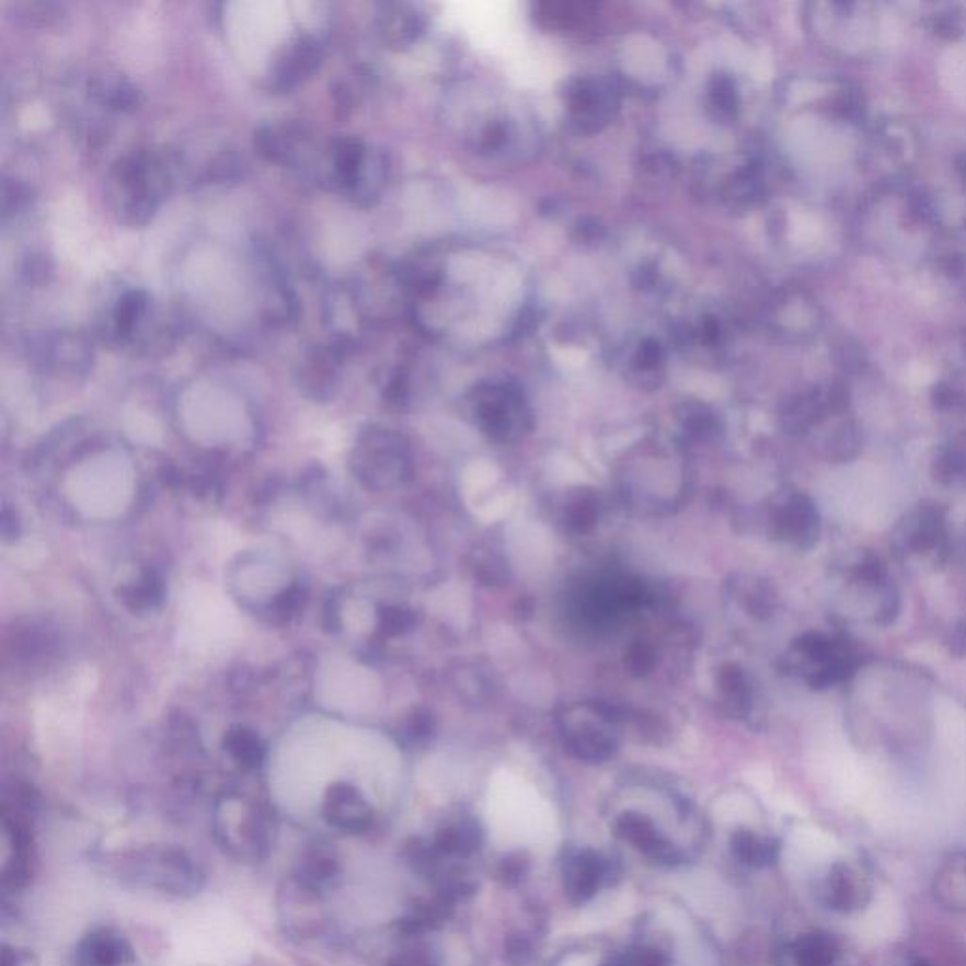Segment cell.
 <instances>
[{"mask_svg": "<svg viewBox=\"0 0 966 966\" xmlns=\"http://www.w3.org/2000/svg\"><path fill=\"white\" fill-rule=\"evenodd\" d=\"M182 176L172 151L138 148L117 157L106 176V205L117 223L146 227Z\"/></svg>", "mask_w": 966, "mask_h": 966, "instance_id": "6da1fadb", "label": "cell"}, {"mask_svg": "<svg viewBox=\"0 0 966 966\" xmlns=\"http://www.w3.org/2000/svg\"><path fill=\"white\" fill-rule=\"evenodd\" d=\"M95 334L106 346L156 355L174 344L177 323L143 287L117 286L96 310Z\"/></svg>", "mask_w": 966, "mask_h": 966, "instance_id": "7a4b0ae2", "label": "cell"}, {"mask_svg": "<svg viewBox=\"0 0 966 966\" xmlns=\"http://www.w3.org/2000/svg\"><path fill=\"white\" fill-rule=\"evenodd\" d=\"M389 157L359 137H331L321 142L310 176L325 191L359 208L380 203L389 184Z\"/></svg>", "mask_w": 966, "mask_h": 966, "instance_id": "3957f363", "label": "cell"}, {"mask_svg": "<svg viewBox=\"0 0 966 966\" xmlns=\"http://www.w3.org/2000/svg\"><path fill=\"white\" fill-rule=\"evenodd\" d=\"M122 878L133 887L176 898L195 897L206 884L200 864L184 848L169 844L130 851L122 861Z\"/></svg>", "mask_w": 966, "mask_h": 966, "instance_id": "277c9868", "label": "cell"}, {"mask_svg": "<svg viewBox=\"0 0 966 966\" xmlns=\"http://www.w3.org/2000/svg\"><path fill=\"white\" fill-rule=\"evenodd\" d=\"M790 670L812 689L837 688L858 672L861 655L840 634L810 631L791 644L785 657Z\"/></svg>", "mask_w": 966, "mask_h": 966, "instance_id": "5b68a950", "label": "cell"}, {"mask_svg": "<svg viewBox=\"0 0 966 966\" xmlns=\"http://www.w3.org/2000/svg\"><path fill=\"white\" fill-rule=\"evenodd\" d=\"M840 582L846 608H851V612L879 625L895 621L900 610V595L878 557L863 553L846 563Z\"/></svg>", "mask_w": 966, "mask_h": 966, "instance_id": "8992f818", "label": "cell"}, {"mask_svg": "<svg viewBox=\"0 0 966 966\" xmlns=\"http://www.w3.org/2000/svg\"><path fill=\"white\" fill-rule=\"evenodd\" d=\"M219 848L240 863H260L271 850V824L260 804L244 796L221 798L214 819Z\"/></svg>", "mask_w": 966, "mask_h": 966, "instance_id": "52a82bcc", "label": "cell"}, {"mask_svg": "<svg viewBox=\"0 0 966 966\" xmlns=\"http://www.w3.org/2000/svg\"><path fill=\"white\" fill-rule=\"evenodd\" d=\"M470 409L483 435L495 442H516L532 429L524 393L510 381H485L470 393Z\"/></svg>", "mask_w": 966, "mask_h": 966, "instance_id": "ba28073f", "label": "cell"}, {"mask_svg": "<svg viewBox=\"0 0 966 966\" xmlns=\"http://www.w3.org/2000/svg\"><path fill=\"white\" fill-rule=\"evenodd\" d=\"M349 467L372 490L395 487L409 478V448L395 430L368 427L357 438Z\"/></svg>", "mask_w": 966, "mask_h": 966, "instance_id": "9c48e42d", "label": "cell"}, {"mask_svg": "<svg viewBox=\"0 0 966 966\" xmlns=\"http://www.w3.org/2000/svg\"><path fill=\"white\" fill-rule=\"evenodd\" d=\"M346 287L365 325L391 318L402 297L410 295L401 266L381 260L363 261Z\"/></svg>", "mask_w": 966, "mask_h": 966, "instance_id": "30bf717a", "label": "cell"}, {"mask_svg": "<svg viewBox=\"0 0 966 966\" xmlns=\"http://www.w3.org/2000/svg\"><path fill=\"white\" fill-rule=\"evenodd\" d=\"M325 62V44L320 36L300 31L276 51L266 67L265 85L273 95H287L310 82Z\"/></svg>", "mask_w": 966, "mask_h": 966, "instance_id": "8fae6325", "label": "cell"}, {"mask_svg": "<svg viewBox=\"0 0 966 966\" xmlns=\"http://www.w3.org/2000/svg\"><path fill=\"white\" fill-rule=\"evenodd\" d=\"M312 129L295 119L261 123L253 133V148L266 163L310 174L320 151Z\"/></svg>", "mask_w": 966, "mask_h": 966, "instance_id": "7c38bea8", "label": "cell"}, {"mask_svg": "<svg viewBox=\"0 0 966 966\" xmlns=\"http://www.w3.org/2000/svg\"><path fill=\"white\" fill-rule=\"evenodd\" d=\"M28 357L46 375L83 378L93 367L95 349L93 341L80 331H48L28 342Z\"/></svg>", "mask_w": 966, "mask_h": 966, "instance_id": "4fadbf2b", "label": "cell"}, {"mask_svg": "<svg viewBox=\"0 0 966 966\" xmlns=\"http://www.w3.org/2000/svg\"><path fill=\"white\" fill-rule=\"evenodd\" d=\"M327 895L313 892L295 876H287L276 895L278 925L287 939L312 940L321 936L329 925Z\"/></svg>", "mask_w": 966, "mask_h": 966, "instance_id": "5bb4252c", "label": "cell"}, {"mask_svg": "<svg viewBox=\"0 0 966 966\" xmlns=\"http://www.w3.org/2000/svg\"><path fill=\"white\" fill-rule=\"evenodd\" d=\"M620 88L610 78L584 76L566 83L565 104L572 127L593 135L605 129L620 110Z\"/></svg>", "mask_w": 966, "mask_h": 966, "instance_id": "9a60e30c", "label": "cell"}, {"mask_svg": "<svg viewBox=\"0 0 966 966\" xmlns=\"http://www.w3.org/2000/svg\"><path fill=\"white\" fill-rule=\"evenodd\" d=\"M947 521L936 504H918L898 521L893 545L905 559L942 561L947 553Z\"/></svg>", "mask_w": 966, "mask_h": 966, "instance_id": "2e32d148", "label": "cell"}, {"mask_svg": "<svg viewBox=\"0 0 966 966\" xmlns=\"http://www.w3.org/2000/svg\"><path fill=\"white\" fill-rule=\"evenodd\" d=\"M347 352V347L331 338L308 346L300 354L295 368V381L300 393L315 402L331 401L341 388L342 367Z\"/></svg>", "mask_w": 966, "mask_h": 966, "instance_id": "e0dca14e", "label": "cell"}, {"mask_svg": "<svg viewBox=\"0 0 966 966\" xmlns=\"http://www.w3.org/2000/svg\"><path fill=\"white\" fill-rule=\"evenodd\" d=\"M770 534L795 550H812L821 537L816 503L801 491H790L770 508Z\"/></svg>", "mask_w": 966, "mask_h": 966, "instance_id": "ac0fdd59", "label": "cell"}, {"mask_svg": "<svg viewBox=\"0 0 966 966\" xmlns=\"http://www.w3.org/2000/svg\"><path fill=\"white\" fill-rule=\"evenodd\" d=\"M321 814L329 827L342 835H363L375 824V810L367 796L349 782H334L329 785L321 804Z\"/></svg>", "mask_w": 966, "mask_h": 966, "instance_id": "d6986e66", "label": "cell"}, {"mask_svg": "<svg viewBox=\"0 0 966 966\" xmlns=\"http://www.w3.org/2000/svg\"><path fill=\"white\" fill-rule=\"evenodd\" d=\"M375 28L383 48L404 51L422 38L427 15L409 2H383L376 8Z\"/></svg>", "mask_w": 966, "mask_h": 966, "instance_id": "ffe728a7", "label": "cell"}, {"mask_svg": "<svg viewBox=\"0 0 966 966\" xmlns=\"http://www.w3.org/2000/svg\"><path fill=\"white\" fill-rule=\"evenodd\" d=\"M89 103L108 114H135L143 103V93L129 76L119 70L101 69L85 82Z\"/></svg>", "mask_w": 966, "mask_h": 966, "instance_id": "44dd1931", "label": "cell"}, {"mask_svg": "<svg viewBox=\"0 0 966 966\" xmlns=\"http://www.w3.org/2000/svg\"><path fill=\"white\" fill-rule=\"evenodd\" d=\"M70 961L72 966H129L135 963V950L122 932L101 927L76 942Z\"/></svg>", "mask_w": 966, "mask_h": 966, "instance_id": "7402d4cb", "label": "cell"}, {"mask_svg": "<svg viewBox=\"0 0 966 966\" xmlns=\"http://www.w3.org/2000/svg\"><path fill=\"white\" fill-rule=\"evenodd\" d=\"M600 710L602 717L599 723L574 725L565 731L566 748L572 756L578 757L582 761H608L618 749L616 736L610 733V725H613L618 717L613 714L612 708L600 706Z\"/></svg>", "mask_w": 966, "mask_h": 966, "instance_id": "603a6c76", "label": "cell"}, {"mask_svg": "<svg viewBox=\"0 0 966 966\" xmlns=\"http://www.w3.org/2000/svg\"><path fill=\"white\" fill-rule=\"evenodd\" d=\"M616 832H618V837L623 838L625 842L633 844L636 850L646 853L647 858H652L654 861L674 864L681 859L680 851L660 837L659 830L652 824V819H647L642 814L625 812L616 821Z\"/></svg>", "mask_w": 966, "mask_h": 966, "instance_id": "cb8c5ba5", "label": "cell"}, {"mask_svg": "<svg viewBox=\"0 0 966 966\" xmlns=\"http://www.w3.org/2000/svg\"><path fill=\"white\" fill-rule=\"evenodd\" d=\"M291 876L299 879L300 884L308 885L313 892L323 893L329 897L341 887L344 871L336 853L325 846L318 844L302 853Z\"/></svg>", "mask_w": 966, "mask_h": 966, "instance_id": "d4e9b609", "label": "cell"}, {"mask_svg": "<svg viewBox=\"0 0 966 966\" xmlns=\"http://www.w3.org/2000/svg\"><path fill=\"white\" fill-rule=\"evenodd\" d=\"M608 876V863L595 851L574 853L565 864V889L572 902H586L595 897Z\"/></svg>", "mask_w": 966, "mask_h": 966, "instance_id": "484cf974", "label": "cell"}, {"mask_svg": "<svg viewBox=\"0 0 966 966\" xmlns=\"http://www.w3.org/2000/svg\"><path fill=\"white\" fill-rule=\"evenodd\" d=\"M824 893L829 908L842 913L855 912L869 900V887L861 874L844 863L835 864L830 869Z\"/></svg>", "mask_w": 966, "mask_h": 966, "instance_id": "4316f807", "label": "cell"}, {"mask_svg": "<svg viewBox=\"0 0 966 966\" xmlns=\"http://www.w3.org/2000/svg\"><path fill=\"white\" fill-rule=\"evenodd\" d=\"M934 897L950 910H966V855H953L940 866Z\"/></svg>", "mask_w": 966, "mask_h": 966, "instance_id": "83f0119b", "label": "cell"}, {"mask_svg": "<svg viewBox=\"0 0 966 966\" xmlns=\"http://www.w3.org/2000/svg\"><path fill=\"white\" fill-rule=\"evenodd\" d=\"M482 832L472 819H461L444 827L430 842L436 853L442 858H464L480 848Z\"/></svg>", "mask_w": 966, "mask_h": 966, "instance_id": "f1b7e54d", "label": "cell"}, {"mask_svg": "<svg viewBox=\"0 0 966 966\" xmlns=\"http://www.w3.org/2000/svg\"><path fill=\"white\" fill-rule=\"evenodd\" d=\"M717 688L728 715L746 717L751 710V688L748 676L736 665H725L717 674Z\"/></svg>", "mask_w": 966, "mask_h": 966, "instance_id": "f546056e", "label": "cell"}, {"mask_svg": "<svg viewBox=\"0 0 966 966\" xmlns=\"http://www.w3.org/2000/svg\"><path fill=\"white\" fill-rule=\"evenodd\" d=\"M223 748L242 769H260L265 761V746L260 736L245 727H232L223 738Z\"/></svg>", "mask_w": 966, "mask_h": 966, "instance_id": "4dcf8cb0", "label": "cell"}, {"mask_svg": "<svg viewBox=\"0 0 966 966\" xmlns=\"http://www.w3.org/2000/svg\"><path fill=\"white\" fill-rule=\"evenodd\" d=\"M838 953L837 940L825 932L804 934L793 947L796 966H835Z\"/></svg>", "mask_w": 966, "mask_h": 966, "instance_id": "1f68e13d", "label": "cell"}, {"mask_svg": "<svg viewBox=\"0 0 966 966\" xmlns=\"http://www.w3.org/2000/svg\"><path fill=\"white\" fill-rule=\"evenodd\" d=\"M119 599L133 612H150L163 600V584L156 572H143L138 582L123 587Z\"/></svg>", "mask_w": 966, "mask_h": 966, "instance_id": "d6a6232c", "label": "cell"}, {"mask_svg": "<svg viewBox=\"0 0 966 966\" xmlns=\"http://www.w3.org/2000/svg\"><path fill=\"white\" fill-rule=\"evenodd\" d=\"M0 211H2V223H8L10 219H20L27 216L35 205V191L33 187L18 176L2 177V193H0Z\"/></svg>", "mask_w": 966, "mask_h": 966, "instance_id": "836d02e7", "label": "cell"}, {"mask_svg": "<svg viewBox=\"0 0 966 966\" xmlns=\"http://www.w3.org/2000/svg\"><path fill=\"white\" fill-rule=\"evenodd\" d=\"M731 848L743 863L767 866L778 858V844L767 838H759L749 830H736L731 838Z\"/></svg>", "mask_w": 966, "mask_h": 966, "instance_id": "e575fe53", "label": "cell"}, {"mask_svg": "<svg viewBox=\"0 0 966 966\" xmlns=\"http://www.w3.org/2000/svg\"><path fill=\"white\" fill-rule=\"evenodd\" d=\"M665 365V349L654 338H646L639 344L631 357V376L639 378L640 386H647L646 381L654 380L660 375Z\"/></svg>", "mask_w": 966, "mask_h": 966, "instance_id": "d590c367", "label": "cell"}, {"mask_svg": "<svg viewBox=\"0 0 966 966\" xmlns=\"http://www.w3.org/2000/svg\"><path fill=\"white\" fill-rule=\"evenodd\" d=\"M708 106L714 112L715 119L725 122L735 116L736 89L735 82L725 72H715L708 83Z\"/></svg>", "mask_w": 966, "mask_h": 966, "instance_id": "8d00e7d4", "label": "cell"}, {"mask_svg": "<svg viewBox=\"0 0 966 966\" xmlns=\"http://www.w3.org/2000/svg\"><path fill=\"white\" fill-rule=\"evenodd\" d=\"M368 88V74L365 70H352L347 74L338 78L333 85L334 103L338 110H344L346 114H352L365 96V89Z\"/></svg>", "mask_w": 966, "mask_h": 966, "instance_id": "74e56055", "label": "cell"}, {"mask_svg": "<svg viewBox=\"0 0 966 966\" xmlns=\"http://www.w3.org/2000/svg\"><path fill=\"white\" fill-rule=\"evenodd\" d=\"M599 508L591 493H579L566 504L565 519L568 529L574 532L591 531L597 524Z\"/></svg>", "mask_w": 966, "mask_h": 966, "instance_id": "f35d334b", "label": "cell"}, {"mask_svg": "<svg viewBox=\"0 0 966 966\" xmlns=\"http://www.w3.org/2000/svg\"><path fill=\"white\" fill-rule=\"evenodd\" d=\"M14 10L18 20L35 27H51L65 18V7L55 2H20Z\"/></svg>", "mask_w": 966, "mask_h": 966, "instance_id": "ab89813d", "label": "cell"}, {"mask_svg": "<svg viewBox=\"0 0 966 966\" xmlns=\"http://www.w3.org/2000/svg\"><path fill=\"white\" fill-rule=\"evenodd\" d=\"M380 629L389 636H399V634L409 633L417 625V616L409 608L401 606H386L378 613Z\"/></svg>", "mask_w": 966, "mask_h": 966, "instance_id": "60d3db41", "label": "cell"}, {"mask_svg": "<svg viewBox=\"0 0 966 966\" xmlns=\"http://www.w3.org/2000/svg\"><path fill=\"white\" fill-rule=\"evenodd\" d=\"M386 966H440V961L429 946L417 944L393 953Z\"/></svg>", "mask_w": 966, "mask_h": 966, "instance_id": "b9f144b4", "label": "cell"}, {"mask_svg": "<svg viewBox=\"0 0 966 966\" xmlns=\"http://www.w3.org/2000/svg\"><path fill=\"white\" fill-rule=\"evenodd\" d=\"M681 425L689 435H706L714 429V414L704 406H686V414H681Z\"/></svg>", "mask_w": 966, "mask_h": 966, "instance_id": "7bdbcfd3", "label": "cell"}, {"mask_svg": "<svg viewBox=\"0 0 966 966\" xmlns=\"http://www.w3.org/2000/svg\"><path fill=\"white\" fill-rule=\"evenodd\" d=\"M618 966H668L667 955L654 947H639L616 959Z\"/></svg>", "mask_w": 966, "mask_h": 966, "instance_id": "ee69618b", "label": "cell"}, {"mask_svg": "<svg viewBox=\"0 0 966 966\" xmlns=\"http://www.w3.org/2000/svg\"><path fill=\"white\" fill-rule=\"evenodd\" d=\"M655 655L652 647L646 644H636L629 649L626 654V667L631 668L634 674H646L654 668Z\"/></svg>", "mask_w": 966, "mask_h": 966, "instance_id": "f6af8a7d", "label": "cell"}, {"mask_svg": "<svg viewBox=\"0 0 966 966\" xmlns=\"http://www.w3.org/2000/svg\"><path fill=\"white\" fill-rule=\"evenodd\" d=\"M532 957H534V952H532L529 940L514 936L506 942V959L510 961L511 965L527 966L531 963Z\"/></svg>", "mask_w": 966, "mask_h": 966, "instance_id": "bcb514c9", "label": "cell"}, {"mask_svg": "<svg viewBox=\"0 0 966 966\" xmlns=\"http://www.w3.org/2000/svg\"><path fill=\"white\" fill-rule=\"evenodd\" d=\"M2 966H41L35 953L27 947L8 946L2 947Z\"/></svg>", "mask_w": 966, "mask_h": 966, "instance_id": "7dc6e473", "label": "cell"}, {"mask_svg": "<svg viewBox=\"0 0 966 966\" xmlns=\"http://www.w3.org/2000/svg\"><path fill=\"white\" fill-rule=\"evenodd\" d=\"M527 869H529V861L521 858L518 853V855H508V858L504 859L501 874H503L504 882L518 884V882L525 878Z\"/></svg>", "mask_w": 966, "mask_h": 966, "instance_id": "c3c4849f", "label": "cell"}, {"mask_svg": "<svg viewBox=\"0 0 966 966\" xmlns=\"http://www.w3.org/2000/svg\"><path fill=\"white\" fill-rule=\"evenodd\" d=\"M908 966H934V965H932V963H929V961H916V963H912V965H908Z\"/></svg>", "mask_w": 966, "mask_h": 966, "instance_id": "681fc988", "label": "cell"}, {"mask_svg": "<svg viewBox=\"0 0 966 966\" xmlns=\"http://www.w3.org/2000/svg\"><path fill=\"white\" fill-rule=\"evenodd\" d=\"M605 966H618V963H616V959H613L612 963H608V965Z\"/></svg>", "mask_w": 966, "mask_h": 966, "instance_id": "f907efd6", "label": "cell"}]
</instances>
